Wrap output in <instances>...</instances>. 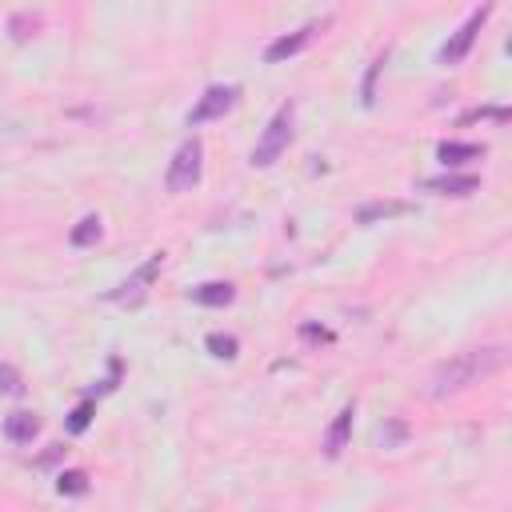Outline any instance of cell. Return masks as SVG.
<instances>
[{
  "label": "cell",
  "mask_w": 512,
  "mask_h": 512,
  "mask_svg": "<svg viewBox=\"0 0 512 512\" xmlns=\"http://www.w3.org/2000/svg\"><path fill=\"white\" fill-rule=\"evenodd\" d=\"M508 364V348L504 344H484V348H468V352H456L448 360H440L432 368V380H428V396L432 400H448V396H460L468 392L472 384L488 380L492 372H500Z\"/></svg>",
  "instance_id": "obj_1"
},
{
  "label": "cell",
  "mask_w": 512,
  "mask_h": 512,
  "mask_svg": "<svg viewBox=\"0 0 512 512\" xmlns=\"http://www.w3.org/2000/svg\"><path fill=\"white\" fill-rule=\"evenodd\" d=\"M292 124H296V108L292 104H280L272 112V120L264 124L256 148H252V168H268V164H276L284 156V148L292 144Z\"/></svg>",
  "instance_id": "obj_2"
},
{
  "label": "cell",
  "mask_w": 512,
  "mask_h": 512,
  "mask_svg": "<svg viewBox=\"0 0 512 512\" xmlns=\"http://www.w3.org/2000/svg\"><path fill=\"white\" fill-rule=\"evenodd\" d=\"M200 176H204V144H200L196 136H188V140L172 152V160H168L164 188H168L172 196H180V192H192V188L200 184Z\"/></svg>",
  "instance_id": "obj_3"
},
{
  "label": "cell",
  "mask_w": 512,
  "mask_h": 512,
  "mask_svg": "<svg viewBox=\"0 0 512 512\" xmlns=\"http://www.w3.org/2000/svg\"><path fill=\"white\" fill-rule=\"evenodd\" d=\"M492 8H496L492 0H484L480 8H472V12H468V20H464V24H460V28H456V32H452V36H448L444 44H440V52H436V60H440V64H460V60H464V56L472 52V44H476V36L484 32V24H488V16H492Z\"/></svg>",
  "instance_id": "obj_4"
},
{
  "label": "cell",
  "mask_w": 512,
  "mask_h": 512,
  "mask_svg": "<svg viewBox=\"0 0 512 512\" xmlns=\"http://www.w3.org/2000/svg\"><path fill=\"white\" fill-rule=\"evenodd\" d=\"M160 268H164V252H152L128 280H120L112 292H104V300H108V304H128V308H136V304L148 296V288H152V280L160 276Z\"/></svg>",
  "instance_id": "obj_5"
},
{
  "label": "cell",
  "mask_w": 512,
  "mask_h": 512,
  "mask_svg": "<svg viewBox=\"0 0 512 512\" xmlns=\"http://www.w3.org/2000/svg\"><path fill=\"white\" fill-rule=\"evenodd\" d=\"M236 104H240V84H212V88H204L200 100L192 104L188 128H200V124H208V120H220V116L232 112Z\"/></svg>",
  "instance_id": "obj_6"
},
{
  "label": "cell",
  "mask_w": 512,
  "mask_h": 512,
  "mask_svg": "<svg viewBox=\"0 0 512 512\" xmlns=\"http://www.w3.org/2000/svg\"><path fill=\"white\" fill-rule=\"evenodd\" d=\"M332 24V16H320V20H308V24H300L296 32H284V36H276L268 48H264V64H284V60H292L296 52H304L324 28Z\"/></svg>",
  "instance_id": "obj_7"
},
{
  "label": "cell",
  "mask_w": 512,
  "mask_h": 512,
  "mask_svg": "<svg viewBox=\"0 0 512 512\" xmlns=\"http://www.w3.org/2000/svg\"><path fill=\"white\" fill-rule=\"evenodd\" d=\"M420 192H432V196H472V192H480V176H472V172L428 176V180H420Z\"/></svg>",
  "instance_id": "obj_8"
},
{
  "label": "cell",
  "mask_w": 512,
  "mask_h": 512,
  "mask_svg": "<svg viewBox=\"0 0 512 512\" xmlns=\"http://www.w3.org/2000/svg\"><path fill=\"white\" fill-rule=\"evenodd\" d=\"M352 416H356V404H344L340 412H336V420L328 424V432H324V456H340L344 448H348V436H352Z\"/></svg>",
  "instance_id": "obj_9"
},
{
  "label": "cell",
  "mask_w": 512,
  "mask_h": 512,
  "mask_svg": "<svg viewBox=\"0 0 512 512\" xmlns=\"http://www.w3.org/2000/svg\"><path fill=\"white\" fill-rule=\"evenodd\" d=\"M436 160L444 168H460L468 160H484V144H472V140H440L436 144Z\"/></svg>",
  "instance_id": "obj_10"
},
{
  "label": "cell",
  "mask_w": 512,
  "mask_h": 512,
  "mask_svg": "<svg viewBox=\"0 0 512 512\" xmlns=\"http://www.w3.org/2000/svg\"><path fill=\"white\" fill-rule=\"evenodd\" d=\"M188 300L200 304V308H224V304L236 300V288L228 280H204V284L188 288Z\"/></svg>",
  "instance_id": "obj_11"
},
{
  "label": "cell",
  "mask_w": 512,
  "mask_h": 512,
  "mask_svg": "<svg viewBox=\"0 0 512 512\" xmlns=\"http://www.w3.org/2000/svg\"><path fill=\"white\" fill-rule=\"evenodd\" d=\"M4 436L12 444H32L40 436V416L36 412H8L4 416Z\"/></svg>",
  "instance_id": "obj_12"
},
{
  "label": "cell",
  "mask_w": 512,
  "mask_h": 512,
  "mask_svg": "<svg viewBox=\"0 0 512 512\" xmlns=\"http://www.w3.org/2000/svg\"><path fill=\"white\" fill-rule=\"evenodd\" d=\"M412 204H404V200H376V204H364L360 212H356V220L360 224H376V220H392V216H404Z\"/></svg>",
  "instance_id": "obj_13"
},
{
  "label": "cell",
  "mask_w": 512,
  "mask_h": 512,
  "mask_svg": "<svg viewBox=\"0 0 512 512\" xmlns=\"http://www.w3.org/2000/svg\"><path fill=\"white\" fill-rule=\"evenodd\" d=\"M384 64H388V52H380V56L368 64V72H364V84H360V104H364V108H372V104H376V80H380Z\"/></svg>",
  "instance_id": "obj_14"
},
{
  "label": "cell",
  "mask_w": 512,
  "mask_h": 512,
  "mask_svg": "<svg viewBox=\"0 0 512 512\" xmlns=\"http://www.w3.org/2000/svg\"><path fill=\"white\" fill-rule=\"evenodd\" d=\"M100 232H104V228H100V216H84V220L68 232V244H72V248H88V244L100 240Z\"/></svg>",
  "instance_id": "obj_15"
},
{
  "label": "cell",
  "mask_w": 512,
  "mask_h": 512,
  "mask_svg": "<svg viewBox=\"0 0 512 512\" xmlns=\"http://www.w3.org/2000/svg\"><path fill=\"white\" fill-rule=\"evenodd\" d=\"M204 348H208L216 360H236L240 340H236V336H228V332H208V336H204Z\"/></svg>",
  "instance_id": "obj_16"
},
{
  "label": "cell",
  "mask_w": 512,
  "mask_h": 512,
  "mask_svg": "<svg viewBox=\"0 0 512 512\" xmlns=\"http://www.w3.org/2000/svg\"><path fill=\"white\" fill-rule=\"evenodd\" d=\"M372 440H376L380 448H396V444H404V440H408V424L392 416V420H384V424L376 428V436H372Z\"/></svg>",
  "instance_id": "obj_17"
},
{
  "label": "cell",
  "mask_w": 512,
  "mask_h": 512,
  "mask_svg": "<svg viewBox=\"0 0 512 512\" xmlns=\"http://www.w3.org/2000/svg\"><path fill=\"white\" fill-rule=\"evenodd\" d=\"M56 492H60V496H84V492H88V472L64 468V472L56 476Z\"/></svg>",
  "instance_id": "obj_18"
},
{
  "label": "cell",
  "mask_w": 512,
  "mask_h": 512,
  "mask_svg": "<svg viewBox=\"0 0 512 512\" xmlns=\"http://www.w3.org/2000/svg\"><path fill=\"white\" fill-rule=\"evenodd\" d=\"M476 120L508 124V108H500V104H480V108H468V112H460V120H456V124H476Z\"/></svg>",
  "instance_id": "obj_19"
},
{
  "label": "cell",
  "mask_w": 512,
  "mask_h": 512,
  "mask_svg": "<svg viewBox=\"0 0 512 512\" xmlns=\"http://www.w3.org/2000/svg\"><path fill=\"white\" fill-rule=\"evenodd\" d=\"M92 412H96V400H92V396H84V400L72 408V416H68V432H72V436H80V432L92 424Z\"/></svg>",
  "instance_id": "obj_20"
},
{
  "label": "cell",
  "mask_w": 512,
  "mask_h": 512,
  "mask_svg": "<svg viewBox=\"0 0 512 512\" xmlns=\"http://www.w3.org/2000/svg\"><path fill=\"white\" fill-rule=\"evenodd\" d=\"M0 396H24V376L0 360Z\"/></svg>",
  "instance_id": "obj_21"
},
{
  "label": "cell",
  "mask_w": 512,
  "mask_h": 512,
  "mask_svg": "<svg viewBox=\"0 0 512 512\" xmlns=\"http://www.w3.org/2000/svg\"><path fill=\"white\" fill-rule=\"evenodd\" d=\"M60 456H64V448H60V444H52V448H48V452H44V456L36 460V468H48V464H56Z\"/></svg>",
  "instance_id": "obj_22"
}]
</instances>
